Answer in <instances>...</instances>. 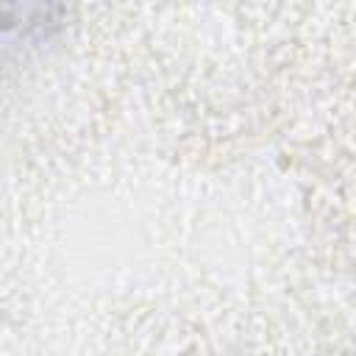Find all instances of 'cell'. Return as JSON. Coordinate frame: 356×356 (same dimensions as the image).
<instances>
[{
    "mask_svg": "<svg viewBox=\"0 0 356 356\" xmlns=\"http://www.w3.org/2000/svg\"><path fill=\"white\" fill-rule=\"evenodd\" d=\"M56 14L50 6H0V50L47 36L58 25Z\"/></svg>",
    "mask_w": 356,
    "mask_h": 356,
    "instance_id": "6da1fadb",
    "label": "cell"
}]
</instances>
